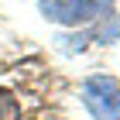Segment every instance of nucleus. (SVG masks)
Masks as SVG:
<instances>
[{
	"instance_id": "f257e3e1",
	"label": "nucleus",
	"mask_w": 120,
	"mask_h": 120,
	"mask_svg": "<svg viewBox=\"0 0 120 120\" xmlns=\"http://www.w3.org/2000/svg\"><path fill=\"white\" fill-rule=\"evenodd\" d=\"M41 14L55 24L75 28V24H89L110 14V0H41L38 4Z\"/></svg>"
},
{
	"instance_id": "f03ea898",
	"label": "nucleus",
	"mask_w": 120,
	"mask_h": 120,
	"mask_svg": "<svg viewBox=\"0 0 120 120\" xmlns=\"http://www.w3.org/2000/svg\"><path fill=\"white\" fill-rule=\"evenodd\" d=\"M82 106L93 120H120V86L110 75H89L82 82Z\"/></svg>"
},
{
	"instance_id": "7ed1b4c3",
	"label": "nucleus",
	"mask_w": 120,
	"mask_h": 120,
	"mask_svg": "<svg viewBox=\"0 0 120 120\" xmlns=\"http://www.w3.org/2000/svg\"><path fill=\"white\" fill-rule=\"evenodd\" d=\"M0 120H21V103L7 89H0Z\"/></svg>"
}]
</instances>
